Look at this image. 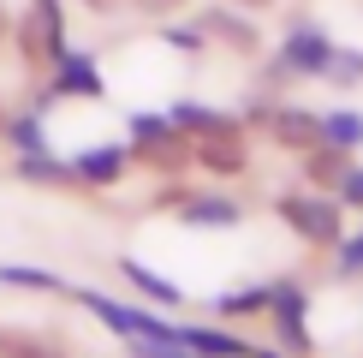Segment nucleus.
<instances>
[{"instance_id": "nucleus-32", "label": "nucleus", "mask_w": 363, "mask_h": 358, "mask_svg": "<svg viewBox=\"0 0 363 358\" xmlns=\"http://www.w3.org/2000/svg\"><path fill=\"white\" fill-rule=\"evenodd\" d=\"M0 30H6V18H0Z\"/></svg>"}, {"instance_id": "nucleus-9", "label": "nucleus", "mask_w": 363, "mask_h": 358, "mask_svg": "<svg viewBox=\"0 0 363 358\" xmlns=\"http://www.w3.org/2000/svg\"><path fill=\"white\" fill-rule=\"evenodd\" d=\"M66 168H72V185L108 191V185H119V179H125L131 156H125V143H96V149H78V156H72Z\"/></svg>"}, {"instance_id": "nucleus-25", "label": "nucleus", "mask_w": 363, "mask_h": 358, "mask_svg": "<svg viewBox=\"0 0 363 358\" xmlns=\"http://www.w3.org/2000/svg\"><path fill=\"white\" fill-rule=\"evenodd\" d=\"M131 358H196L185 340H125Z\"/></svg>"}, {"instance_id": "nucleus-20", "label": "nucleus", "mask_w": 363, "mask_h": 358, "mask_svg": "<svg viewBox=\"0 0 363 358\" xmlns=\"http://www.w3.org/2000/svg\"><path fill=\"white\" fill-rule=\"evenodd\" d=\"M0 131H6V143L18 149H48V131H42V114L30 108V114H12V119H0Z\"/></svg>"}, {"instance_id": "nucleus-23", "label": "nucleus", "mask_w": 363, "mask_h": 358, "mask_svg": "<svg viewBox=\"0 0 363 358\" xmlns=\"http://www.w3.org/2000/svg\"><path fill=\"white\" fill-rule=\"evenodd\" d=\"M161 42H167V48H179V54H208V36H203V24H167L161 30Z\"/></svg>"}, {"instance_id": "nucleus-27", "label": "nucleus", "mask_w": 363, "mask_h": 358, "mask_svg": "<svg viewBox=\"0 0 363 358\" xmlns=\"http://www.w3.org/2000/svg\"><path fill=\"white\" fill-rule=\"evenodd\" d=\"M334 197H340L345 209H363V168H357V161H352V168H345V179L334 185Z\"/></svg>"}, {"instance_id": "nucleus-30", "label": "nucleus", "mask_w": 363, "mask_h": 358, "mask_svg": "<svg viewBox=\"0 0 363 358\" xmlns=\"http://www.w3.org/2000/svg\"><path fill=\"white\" fill-rule=\"evenodd\" d=\"M78 6H89V12H113L119 0H78Z\"/></svg>"}, {"instance_id": "nucleus-6", "label": "nucleus", "mask_w": 363, "mask_h": 358, "mask_svg": "<svg viewBox=\"0 0 363 358\" xmlns=\"http://www.w3.org/2000/svg\"><path fill=\"white\" fill-rule=\"evenodd\" d=\"M328 60H334V36H328L322 24L298 18V24L280 36V66L292 72V78H322Z\"/></svg>"}, {"instance_id": "nucleus-22", "label": "nucleus", "mask_w": 363, "mask_h": 358, "mask_svg": "<svg viewBox=\"0 0 363 358\" xmlns=\"http://www.w3.org/2000/svg\"><path fill=\"white\" fill-rule=\"evenodd\" d=\"M334 90H357L363 84V48H340L334 42V60H328V72H322Z\"/></svg>"}, {"instance_id": "nucleus-31", "label": "nucleus", "mask_w": 363, "mask_h": 358, "mask_svg": "<svg viewBox=\"0 0 363 358\" xmlns=\"http://www.w3.org/2000/svg\"><path fill=\"white\" fill-rule=\"evenodd\" d=\"M250 358H286V352H274V347H250Z\"/></svg>"}, {"instance_id": "nucleus-1", "label": "nucleus", "mask_w": 363, "mask_h": 358, "mask_svg": "<svg viewBox=\"0 0 363 358\" xmlns=\"http://www.w3.org/2000/svg\"><path fill=\"white\" fill-rule=\"evenodd\" d=\"M125 156L143 161V168H155L161 179H173V173L191 161V138L173 126L167 114H131V143H125Z\"/></svg>"}, {"instance_id": "nucleus-2", "label": "nucleus", "mask_w": 363, "mask_h": 358, "mask_svg": "<svg viewBox=\"0 0 363 358\" xmlns=\"http://www.w3.org/2000/svg\"><path fill=\"white\" fill-rule=\"evenodd\" d=\"M274 209L304 245H340V233H345V203L334 191H315V185L310 191H286Z\"/></svg>"}, {"instance_id": "nucleus-7", "label": "nucleus", "mask_w": 363, "mask_h": 358, "mask_svg": "<svg viewBox=\"0 0 363 358\" xmlns=\"http://www.w3.org/2000/svg\"><path fill=\"white\" fill-rule=\"evenodd\" d=\"M191 156L203 161L208 173H245V161H250V138H245V119H226V126H215V131H203V138H191Z\"/></svg>"}, {"instance_id": "nucleus-17", "label": "nucleus", "mask_w": 363, "mask_h": 358, "mask_svg": "<svg viewBox=\"0 0 363 358\" xmlns=\"http://www.w3.org/2000/svg\"><path fill=\"white\" fill-rule=\"evenodd\" d=\"M0 287H12V293H60L66 281H60L54 268H36V263H0Z\"/></svg>"}, {"instance_id": "nucleus-19", "label": "nucleus", "mask_w": 363, "mask_h": 358, "mask_svg": "<svg viewBox=\"0 0 363 358\" xmlns=\"http://www.w3.org/2000/svg\"><path fill=\"white\" fill-rule=\"evenodd\" d=\"M167 119H173L179 131H185V138H203V131L226 126L233 114H220V108H203V102H173V108H167Z\"/></svg>"}, {"instance_id": "nucleus-13", "label": "nucleus", "mask_w": 363, "mask_h": 358, "mask_svg": "<svg viewBox=\"0 0 363 358\" xmlns=\"http://www.w3.org/2000/svg\"><path fill=\"white\" fill-rule=\"evenodd\" d=\"M179 340H185L196 358H250V340H238L233 328H196V322H179Z\"/></svg>"}, {"instance_id": "nucleus-14", "label": "nucleus", "mask_w": 363, "mask_h": 358, "mask_svg": "<svg viewBox=\"0 0 363 358\" xmlns=\"http://www.w3.org/2000/svg\"><path fill=\"white\" fill-rule=\"evenodd\" d=\"M345 168H352V149H340V143H310L304 149V179L315 191H334L345 179Z\"/></svg>"}, {"instance_id": "nucleus-12", "label": "nucleus", "mask_w": 363, "mask_h": 358, "mask_svg": "<svg viewBox=\"0 0 363 358\" xmlns=\"http://www.w3.org/2000/svg\"><path fill=\"white\" fill-rule=\"evenodd\" d=\"M179 221L185 227H238L245 209L233 197H220V191H208V197H179Z\"/></svg>"}, {"instance_id": "nucleus-24", "label": "nucleus", "mask_w": 363, "mask_h": 358, "mask_svg": "<svg viewBox=\"0 0 363 358\" xmlns=\"http://www.w3.org/2000/svg\"><path fill=\"white\" fill-rule=\"evenodd\" d=\"M334 251H340V281H357L363 275V227L357 233H340Z\"/></svg>"}, {"instance_id": "nucleus-29", "label": "nucleus", "mask_w": 363, "mask_h": 358, "mask_svg": "<svg viewBox=\"0 0 363 358\" xmlns=\"http://www.w3.org/2000/svg\"><path fill=\"white\" fill-rule=\"evenodd\" d=\"M226 6H245V12H262V6H274V0H226Z\"/></svg>"}, {"instance_id": "nucleus-3", "label": "nucleus", "mask_w": 363, "mask_h": 358, "mask_svg": "<svg viewBox=\"0 0 363 358\" xmlns=\"http://www.w3.org/2000/svg\"><path fill=\"white\" fill-rule=\"evenodd\" d=\"M268 322H274L286 358H315V335L304 328V322H310V293L298 287L292 275L268 281Z\"/></svg>"}, {"instance_id": "nucleus-15", "label": "nucleus", "mask_w": 363, "mask_h": 358, "mask_svg": "<svg viewBox=\"0 0 363 358\" xmlns=\"http://www.w3.org/2000/svg\"><path fill=\"white\" fill-rule=\"evenodd\" d=\"M119 275H125L131 287H138V293L149 298V305H167V310H179V305H185V293H179L167 275H155L149 263H138V257H119Z\"/></svg>"}, {"instance_id": "nucleus-8", "label": "nucleus", "mask_w": 363, "mask_h": 358, "mask_svg": "<svg viewBox=\"0 0 363 358\" xmlns=\"http://www.w3.org/2000/svg\"><path fill=\"white\" fill-rule=\"evenodd\" d=\"M48 96H84V102H101L108 96V84H101V66H96V54H78V48H66L54 60V78H48Z\"/></svg>"}, {"instance_id": "nucleus-10", "label": "nucleus", "mask_w": 363, "mask_h": 358, "mask_svg": "<svg viewBox=\"0 0 363 358\" xmlns=\"http://www.w3.org/2000/svg\"><path fill=\"white\" fill-rule=\"evenodd\" d=\"M196 24H203L208 42H220V48H233V54H256V48H262V30L250 24L245 6H226V0H220V6H208Z\"/></svg>"}, {"instance_id": "nucleus-4", "label": "nucleus", "mask_w": 363, "mask_h": 358, "mask_svg": "<svg viewBox=\"0 0 363 358\" xmlns=\"http://www.w3.org/2000/svg\"><path fill=\"white\" fill-rule=\"evenodd\" d=\"M60 293H66V298H78L84 310H96V317L108 322L119 340H179V322H161L155 310H143V305H119V298L89 293V287H60Z\"/></svg>"}, {"instance_id": "nucleus-21", "label": "nucleus", "mask_w": 363, "mask_h": 358, "mask_svg": "<svg viewBox=\"0 0 363 358\" xmlns=\"http://www.w3.org/2000/svg\"><path fill=\"white\" fill-rule=\"evenodd\" d=\"M262 310H268V281H262V287H238V293H220L215 298V317H226V322H233V317H262Z\"/></svg>"}, {"instance_id": "nucleus-16", "label": "nucleus", "mask_w": 363, "mask_h": 358, "mask_svg": "<svg viewBox=\"0 0 363 358\" xmlns=\"http://www.w3.org/2000/svg\"><path fill=\"white\" fill-rule=\"evenodd\" d=\"M12 179H24V185H72V168L48 149H24L18 161H12Z\"/></svg>"}, {"instance_id": "nucleus-5", "label": "nucleus", "mask_w": 363, "mask_h": 358, "mask_svg": "<svg viewBox=\"0 0 363 358\" xmlns=\"http://www.w3.org/2000/svg\"><path fill=\"white\" fill-rule=\"evenodd\" d=\"M18 48H24V60H60L72 48L66 6H60V0H30V12L18 18Z\"/></svg>"}, {"instance_id": "nucleus-26", "label": "nucleus", "mask_w": 363, "mask_h": 358, "mask_svg": "<svg viewBox=\"0 0 363 358\" xmlns=\"http://www.w3.org/2000/svg\"><path fill=\"white\" fill-rule=\"evenodd\" d=\"M0 358H60V352L30 340V335H0Z\"/></svg>"}, {"instance_id": "nucleus-18", "label": "nucleus", "mask_w": 363, "mask_h": 358, "mask_svg": "<svg viewBox=\"0 0 363 358\" xmlns=\"http://www.w3.org/2000/svg\"><path fill=\"white\" fill-rule=\"evenodd\" d=\"M322 143H340V149H363V114L357 108H334V114H322Z\"/></svg>"}, {"instance_id": "nucleus-28", "label": "nucleus", "mask_w": 363, "mask_h": 358, "mask_svg": "<svg viewBox=\"0 0 363 358\" xmlns=\"http://www.w3.org/2000/svg\"><path fill=\"white\" fill-rule=\"evenodd\" d=\"M131 6H138V12H149V18H167V12H179L185 0H131Z\"/></svg>"}, {"instance_id": "nucleus-11", "label": "nucleus", "mask_w": 363, "mask_h": 358, "mask_svg": "<svg viewBox=\"0 0 363 358\" xmlns=\"http://www.w3.org/2000/svg\"><path fill=\"white\" fill-rule=\"evenodd\" d=\"M268 131H274L280 149H310V143H322V114L274 102V108H268Z\"/></svg>"}]
</instances>
